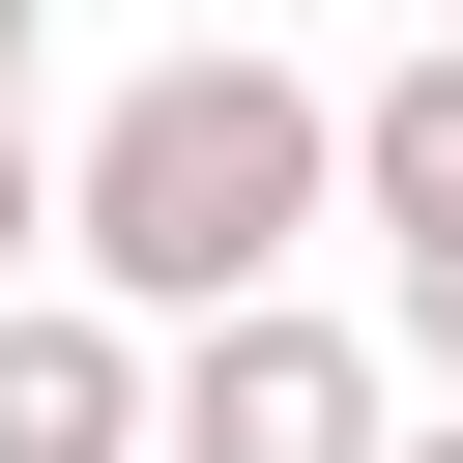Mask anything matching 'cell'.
<instances>
[{
  "label": "cell",
  "mask_w": 463,
  "mask_h": 463,
  "mask_svg": "<svg viewBox=\"0 0 463 463\" xmlns=\"http://www.w3.org/2000/svg\"><path fill=\"white\" fill-rule=\"evenodd\" d=\"M145 463H405V347L318 318V289H232V318H174Z\"/></svg>",
  "instance_id": "obj_2"
},
{
  "label": "cell",
  "mask_w": 463,
  "mask_h": 463,
  "mask_svg": "<svg viewBox=\"0 0 463 463\" xmlns=\"http://www.w3.org/2000/svg\"><path fill=\"white\" fill-rule=\"evenodd\" d=\"M318 232H347V87H289L260 29L116 58L87 145H58V289H116L145 347L232 318V289H318Z\"/></svg>",
  "instance_id": "obj_1"
},
{
  "label": "cell",
  "mask_w": 463,
  "mask_h": 463,
  "mask_svg": "<svg viewBox=\"0 0 463 463\" xmlns=\"http://www.w3.org/2000/svg\"><path fill=\"white\" fill-rule=\"evenodd\" d=\"M405 463H463V405H405Z\"/></svg>",
  "instance_id": "obj_7"
},
{
  "label": "cell",
  "mask_w": 463,
  "mask_h": 463,
  "mask_svg": "<svg viewBox=\"0 0 463 463\" xmlns=\"http://www.w3.org/2000/svg\"><path fill=\"white\" fill-rule=\"evenodd\" d=\"M145 405H174V347L116 289H0V463H145Z\"/></svg>",
  "instance_id": "obj_4"
},
{
  "label": "cell",
  "mask_w": 463,
  "mask_h": 463,
  "mask_svg": "<svg viewBox=\"0 0 463 463\" xmlns=\"http://www.w3.org/2000/svg\"><path fill=\"white\" fill-rule=\"evenodd\" d=\"M0 289H58V116L0 145Z\"/></svg>",
  "instance_id": "obj_5"
},
{
  "label": "cell",
  "mask_w": 463,
  "mask_h": 463,
  "mask_svg": "<svg viewBox=\"0 0 463 463\" xmlns=\"http://www.w3.org/2000/svg\"><path fill=\"white\" fill-rule=\"evenodd\" d=\"M347 232H376V347L463 405V29L347 87Z\"/></svg>",
  "instance_id": "obj_3"
},
{
  "label": "cell",
  "mask_w": 463,
  "mask_h": 463,
  "mask_svg": "<svg viewBox=\"0 0 463 463\" xmlns=\"http://www.w3.org/2000/svg\"><path fill=\"white\" fill-rule=\"evenodd\" d=\"M29 58H58V0H0V145H29Z\"/></svg>",
  "instance_id": "obj_6"
}]
</instances>
